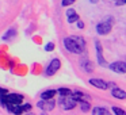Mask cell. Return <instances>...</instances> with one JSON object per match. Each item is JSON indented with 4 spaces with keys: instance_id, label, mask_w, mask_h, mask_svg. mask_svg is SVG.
Instances as JSON below:
<instances>
[{
    "instance_id": "6da1fadb",
    "label": "cell",
    "mask_w": 126,
    "mask_h": 115,
    "mask_svg": "<svg viewBox=\"0 0 126 115\" xmlns=\"http://www.w3.org/2000/svg\"><path fill=\"white\" fill-rule=\"evenodd\" d=\"M63 42H64L65 49L68 50V52L73 53V54H83V52H84V49H83V47L80 46V45L77 43L72 37H66V38H64Z\"/></svg>"
},
{
    "instance_id": "7a4b0ae2",
    "label": "cell",
    "mask_w": 126,
    "mask_h": 115,
    "mask_svg": "<svg viewBox=\"0 0 126 115\" xmlns=\"http://www.w3.org/2000/svg\"><path fill=\"white\" fill-rule=\"evenodd\" d=\"M37 107L41 108L42 111H45V112H49V111H53V110H54L56 101L53 100V98H50V99H41V100L37 103Z\"/></svg>"
},
{
    "instance_id": "3957f363",
    "label": "cell",
    "mask_w": 126,
    "mask_h": 115,
    "mask_svg": "<svg viewBox=\"0 0 126 115\" xmlns=\"http://www.w3.org/2000/svg\"><path fill=\"white\" fill-rule=\"evenodd\" d=\"M60 68H61V61L58 58H53L45 69V76H53Z\"/></svg>"
},
{
    "instance_id": "277c9868",
    "label": "cell",
    "mask_w": 126,
    "mask_h": 115,
    "mask_svg": "<svg viewBox=\"0 0 126 115\" xmlns=\"http://www.w3.org/2000/svg\"><path fill=\"white\" fill-rule=\"evenodd\" d=\"M111 27H112L111 23L107 22V20H103V22L98 23V26H96V33L99 35H107L111 31Z\"/></svg>"
},
{
    "instance_id": "5b68a950",
    "label": "cell",
    "mask_w": 126,
    "mask_h": 115,
    "mask_svg": "<svg viewBox=\"0 0 126 115\" xmlns=\"http://www.w3.org/2000/svg\"><path fill=\"white\" fill-rule=\"evenodd\" d=\"M109 68L111 72H115V73H118V74L126 73V64L123 62V61H115V62L110 64Z\"/></svg>"
},
{
    "instance_id": "8992f818",
    "label": "cell",
    "mask_w": 126,
    "mask_h": 115,
    "mask_svg": "<svg viewBox=\"0 0 126 115\" xmlns=\"http://www.w3.org/2000/svg\"><path fill=\"white\" fill-rule=\"evenodd\" d=\"M60 104L63 106V108H64V110H72V108H75V107H76L77 101H76V100H73V99H72L71 96H61V99H60Z\"/></svg>"
},
{
    "instance_id": "52a82bcc",
    "label": "cell",
    "mask_w": 126,
    "mask_h": 115,
    "mask_svg": "<svg viewBox=\"0 0 126 115\" xmlns=\"http://www.w3.org/2000/svg\"><path fill=\"white\" fill-rule=\"evenodd\" d=\"M95 47H96V60H98V64L100 66H107V62L103 57V49H102V45L99 41H95Z\"/></svg>"
},
{
    "instance_id": "ba28073f",
    "label": "cell",
    "mask_w": 126,
    "mask_h": 115,
    "mask_svg": "<svg viewBox=\"0 0 126 115\" xmlns=\"http://www.w3.org/2000/svg\"><path fill=\"white\" fill-rule=\"evenodd\" d=\"M3 98H4V100L10 104H20L23 101V96L19 95V93H7Z\"/></svg>"
},
{
    "instance_id": "9c48e42d",
    "label": "cell",
    "mask_w": 126,
    "mask_h": 115,
    "mask_svg": "<svg viewBox=\"0 0 126 115\" xmlns=\"http://www.w3.org/2000/svg\"><path fill=\"white\" fill-rule=\"evenodd\" d=\"M80 65H81V68L84 69V72L85 73H92L94 72V64H92V61H90L87 57H83L81 60H80Z\"/></svg>"
},
{
    "instance_id": "30bf717a",
    "label": "cell",
    "mask_w": 126,
    "mask_h": 115,
    "mask_svg": "<svg viewBox=\"0 0 126 115\" xmlns=\"http://www.w3.org/2000/svg\"><path fill=\"white\" fill-rule=\"evenodd\" d=\"M90 83L91 85H94V87H96V88H99V89H104L106 91L107 88H109V83H106L104 80H102V79H90Z\"/></svg>"
},
{
    "instance_id": "8fae6325",
    "label": "cell",
    "mask_w": 126,
    "mask_h": 115,
    "mask_svg": "<svg viewBox=\"0 0 126 115\" xmlns=\"http://www.w3.org/2000/svg\"><path fill=\"white\" fill-rule=\"evenodd\" d=\"M111 95L114 96L115 99H119V100H125V99H126V92L123 89H121V88H118L117 85H115V87H112Z\"/></svg>"
},
{
    "instance_id": "7c38bea8",
    "label": "cell",
    "mask_w": 126,
    "mask_h": 115,
    "mask_svg": "<svg viewBox=\"0 0 126 115\" xmlns=\"http://www.w3.org/2000/svg\"><path fill=\"white\" fill-rule=\"evenodd\" d=\"M16 29H10V30H7V33L3 34V37H1V39L3 41H10L11 38H14L15 35H16Z\"/></svg>"
},
{
    "instance_id": "4fadbf2b",
    "label": "cell",
    "mask_w": 126,
    "mask_h": 115,
    "mask_svg": "<svg viewBox=\"0 0 126 115\" xmlns=\"http://www.w3.org/2000/svg\"><path fill=\"white\" fill-rule=\"evenodd\" d=\"M94 115H110V111L104 107H94L92 108Z\"/></svg>"
},
{
    "instance_id": "5bb4252c",
    "label": "cell",
    "mask_w": 126,
    "mask_h": 115,
    "mask_svg": "<svg viewBox=\"0 0 126 115\" xmlns=\"http://www.w3.org/2000/svg\"><path fill=\"white\" fill-rule=\"evenodd\" d=\"M56 93H57L56 89H46L41 93V99H50V98H53Z\"/></svg>"
},
{
    "instance_id": "9a60e30c",
    "label": "cell",
    "mask_w": 126,
    "mask_h": 115,
    "mask_svg": "<svg viewBox=\"0 0 126 115\" xmlns=\"http://www.w3.org/2000/svg\"><path fill=\"white\" fill-rule=\"evenodd\" d=\"M71 92H72V91L69 89V88H64V87L57 89V93L60 96H69V95H71Z\"/></svg>"
},
{
    "instance_id": "2e32d148",
    "label": "cell",
    "mask_w": 126,
    "mask_h": 115,
    "mask_svg": "<svg viewBox=\"0 0 126 115\" xmlns=\"http://www.w3.org/2000/svg\"><path fill=\"white\" fill-rule=\"evenodd\" d=\"M79 103H80V108H81V111H84V112L90 111V108H91V104L88 103V101H85V100H81V101H79Z\"/></svg>"
},
{
    "instance_id": "e0dca14e",
    "label": "cell",
    "mask_w": 126,
    "mask_h": 115,
    "mask_svg": "<svg viewBox=\"0 0 126 115\" xmlns=\"http://www.w3.org/2000/svg\"><path fill=\"white\" fill-rule=\"evenodd\" d=\"M72 38H73L75 41H76L77 43H79L80 46L83 47V49H85V41H84V39L81 38V37H77V35H73V37H72Z\"/></svg>"
},
{
    "instance_id": "ac0fdd59",
    "label": "cell",
    "mask_w": 126,
    "mask_h": 115,
    "mask_svg": "<svg viewBox=\"0 0 126 115\" xmlns=\"http://www.w3.org/2000/svg\"><path fill=\"white\" fill-rule=\"evenodd\" d=\"M111 111L114 112L115 115H125L126 112H125V110H122V108H119V107H111Z\"/></svg>"
},
{
    "instance_id": "d6986e66",
    "label": "cell",
    "mask_w": 126,
    "mask_h": 115,
    "mask_svg": "<svg viewBox=\"0 0 126 115\" xmlns=\"http://www.w3.org/2000/svg\"><path fill=\"white\" fill-rule=\"evenodd\" d=\"M77 19H79V15H77V14H75V15H71V16H68L66 22H68L69 25H72V23H75Z\"/></svg>"
},
{
    "instance_id": "ffe728a7",
    "label": "cell",
    "mask_w": 126,
    "mask_h": 115,
    "mask_svg": "<svg viewBox=\"0 0 126 115\" xmlns=\"http://www.w3.org/2000/svg\"><path fill=\"white\" fill-rule=\"evenodd\" d=\"M54 42H47L46 45H45V50H46V52H53V50H54Z\"/></svg>"
},
{
    "instance_id": "44dd1931",
    "label": "cell",
    "mask_w": 126,
    "mask_h": 115,
    "mask_svg": "<svg viewBox=\"0 0 126 115\" xmlns=\"http://www.w3.org/2000/svg\"><path fill=\"white\" fill-rule=\"evenodd\" d=\"M75 1H76V0H63V1H61V6H63V7H68V6H72Z\"/></svg>"
},
{
    "instance_id": "7402d4cb",
    "label": "cell",
    "mask_w": 126,
    "mask_h": 115,
    "mask_svg": "<svg viewBox=\"0 0 126 115\" xmlns=\"http://www.w3.org/2000/svg\"><path fill=\"white\" fill-rule=\"evenodd\" d=\"M22 107V111L25 112V111H30L31 110V104L30 103H26V104H23V106H20Z\"/></svg>"
},
{
    "instance_id": "603a6c76",
    "label": "cell",
    "mask_w": 126,
    "mask_h": 115,
    "mask_svg": "<svg viewBox=\"0 0 126 115\" xmlns=\"http://www.w3.org/2000/svg\"><path fill=\"white\" fill-rule=\"evenodd\" d=\"M76 14V11H75L73 8H68L66 10V16H71V15H75Z\"/></svg>"
},
{
    "instance_id": "cb8c5ba5",
    "label": "cell",
    "mask_w": 126,
    "mask_h": 115,
    "mask_svg": "<svg viewBox=\"0 0 126 115\" xmlns=\"http://www.w3.org/2000/svg\"><path fill=\"white\" fill-rule=\"evenodd\" d=\"M76 22H77V27H79L80 30H83V29H84V22H81L80 19H77Z\"/></svg>"
},
{
    "instance_id": "d4e9b609",
    "label": "cell",
    "mask_w": 126,
    "mask_h": 115,
    "mask_svg": "<svg viewBox=\"0 0 126 115\" xmlns=\"http://www.w3.org/2000/svg\"><path fill=\"white\" fill-rule=\"evenodd\" d=\"M7 93H8V91L4 89V88H0V96H6Z\"/></svg>"
},
{
    "instance_id": "484cf974",
    "label": "cell",
    "mask_w": 126,
    "mask_h": 115,
    "mask_svg": "<svg viewBox=\"0 0 126 115\" xmlns=\"http://www.w3.org/2000/svg\"><path fill=\"white\" fill-rule=\"evenodd\" d=\"M114 1H115L117 6H123V4H125V0H114Z\"/></svg>"
},
{
    "instance_id": "4316f807",
    "label": "cell",
    "mask_w": 126,
    "mask_h": 115,
    "mask_svg": "<svg viewBox=\"0 0 126 115\" xmlns=\"http://www.w3.org/2000/svg\"><path fill=\"white\" fill-rule=\"evenodd\" d=\"M90 1H91V3H98L99 0H90Z\"/></svg>"
}]
</instances>
